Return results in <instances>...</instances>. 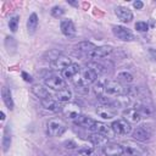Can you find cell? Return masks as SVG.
Wrapping results in <instances>:
<instances>
[{
    "label": "cell",
    "instance_id": "30bf717a",
    "mask_svg": "<svg viewBox=\"0 0 156 156\" xmlns=\"http://www.w3.org/2000/svg\"><path fill=\"white\" fill-rule=\"evenodd\" d=\"M151 130L147 126H139L132 132V136L138 141H147L151 139Z\"/></svg>",
    "mask_w": 156,
    "mask_h": 156
},
{
    "label": "cell",
    "instance_id": "7402d4cb",
    "mask_svg": "<svg viewBox=\"0 0 156 156\" xmlns=\"http://www.w3.org/2000/svg\"><path fill=\"white\" fill-rule=\"evenodd\" d=\"M32 93L37 98H39V100H43V99H46V98H50L51 96L49 94V90L46 88H44L43 85H40V84H34L32 87Z\"/></svg>",
    "mask_w": 156,
    "mask_h": 156
},
{
    "label": "cell",
    "instance_id": "484cf974",
    "mask_svg": "<svg viewBox=\"0 0 156 156\" xmlns=\"http://www.w3.org/2000/svg\"><path fill=\"white\" fill-rule=\"evenodd\" d=\"M11 128H10V124L9 126H6L5 127V129H4V136H2V141H1V144H2V150L6 152L7 150H9V147H10V145H11Z\"/></svg>",
    "mask_w": 156,
    "mask_h": 156
},
{
    "label": "cell",
    "instance_id": "f546056e",
    "mask_svg": "<svg viewBox=\"0 0 156 156\" xmlns=\"http://www.w3.org/2000/svg\"><path fill=\"white\" fill-rule=\"evenodd\" d=\"M5 48L7 49V52L9 54H13L16 51V48H17V43H16L15 38L6 37V39H5Z\"/></svg>",
    "mask_w": 156,
    "mask_h": 156
},
{
    "label": "cell",
    "instance_id": "d590c367",
    "mask_svg": "<svg viewBox=\"0 0 156 156\" xmlns=\"http://www.w3.org/2000/svg\"><path fill=\"white\" fill-rule=\"evenodd\" d=\"M63 145H65L66 149H74V147H77V144L73 140H66L63 143Z\"/></svg>",
    "mask_w": 156,
    "mask_h": 156
},
{
    "label": "cell",
    "instance_id": "2e32d148",
    "mask_svg": "<svg viewBox=\"0 0 156 156\" xmlns=\"http://www.w3.org/2000/svg\"><path fill=\"white\" fill-rule=\"evenodd\" d=\"M122 116H123V119H126L129 123H139L141 117H143L141 113L139 112V110H136L134 107L133 108H126L123 111Z\"/></svg>",
    "mask_w": 156,
    "mask_h": 156
},
{
    "label": "cell",
    "instance_id": "8fae6325",
    "mask_svg": "<svg viewBox=\"0 0 156 156\" xmlns=\"http://www.w3.org/2000/svg\"><path fill=\"white\" fill-rule=\"evenodd\" d=\"M60 29H61L62 34L65 37H67V38H74L77 35L76 26L72 22V20H69V18L61 20V22H60Z\"/></svg>",
    "mask_w": 156,
    "mask_h": 156
},
{
    "label": "cell",
    "instance_id": "6da1fadb",
    "mask_svg": "<svg viewBox=\"0 0 156 156\" xmlns=\"http://www.w3.org/2000/svg\"><path fill=\"white\" fill-rule=\"evenodd\" d=\"M98 79V74L90 68V67H85V68H82L80 72L72 79L73 84L76 88H79V87H89L90 84L95 83Z\"/></svg>",
    "mask_w": 156,
    "mask_h": 156
},
{
    "label": "cell",
    "instance_id": "d6a6232c",
    "mask_svg": "<svg viewBox=\"0 0 156 156\" xmlns=\"http://www.w3.org/2000/svg\"><path fill=\"white\" fill-rule=\"evenodd\" d=\"M18 20H20L18 16H12V17H10V20H9V27H10V29H11V32H16V30H17Z\"/></svg>",
    "mask_w": 156,
    "mask_h": 156
},
{
    "label": "cell",
    "instance_id": "4fadbf2b",
    "mask_svg": "<svg viewBox=\"0 0 156 156\" xmlns=\"http://www.w3.org/2000/svg\"><path fill=\"white\" fill-rule=\"evenodd\" d=\"M96 113L104 118V119H112L113 117L117 116V108L113 107L112 105H99L96 107Z\"/></svg>",
    "mask_w": 156,
    "mask_h": 156
},
{
    "label": "cell",
    "instance_id": "d6986e66",
    "mask_svg": "<svg viewBox=\"0 0 156 156\" xmlns=\"http://www.w3.org/2000/svg\"><path fill=\"white\" fill-rule=\"evenodd\" d=\"M73 122H74L77 126H80V127H84V128L89 129V128L95 123V119H93L91 117H88V116L80 113L79 116H77V117L73 119Z\"/></svg>",
    "mask_w": 156,
    "mask_h": 156
},
{
    "label": "cell",
    "instance_id": "44dd1931",
    "mask_svg": "<svg viewBox=\"0 0 156 156\" xmlns=\"http://www.w3.org/2000/svg\"><path fill=\"white\" fill-rule=\"evenodd\" d=\"M1 98H2V101L4 104L6 105V107L9 110H12L15 104H13V100H12V95H11V91L7 87H2L1 88Z\"/></svg>",
    "mask_w": 156,
    "mask_h": 156
},
{
    "label": "cell",
    "instance_id": "7c38bea8",
    "mask_svg": "<svg viewBox=\"0 0 156 156\" xmlns=\"http://www.w3.org/2000/svg\"><path fill=\"white\" fill-rule=\"evenodd\" d=\"M112 46L110 45H102V46H95V49H93L87 56L89 58H93V60H99V58H104L106 57L107 55H110L112 52Z\"/></svg>",
    "mask_w": 156,
    "mask_h": 156
},
{
    "label": "cell",
    "instance_id": "3957f363",
    "mask_svg": "<svg viewBox=\"0 0 156 156\" xmlns=\"http://www.w3.org/2000/svg\"><path fill=\"white\" fill-rule=\"evenodd\" d=\"M122 145L124 147V151L130 156H147L149 155L147 149L136 141L126 140V141H123Z\"/></svg>",
    "mask_w": 156,
    "mask_h": 156
},
{
    "label": "cell",
    "instance_id": "d4e9b609",
    "mask_svg": "<svg viewBox=\"0 0 156 156\" xmlns=\"http://www.w3.org/2000/svg\"><path fill=\"white\" fill-rule=\"evenodd\" d=\"M38 22H39L38 16H37V13L33 12V13L28 17V20H27V30H28L29 34H33V33L37 30Z\"/></svg>",
    "mask_w": 156,
    "mask_h": 156
},
{
    "label": "cell",
    "instance_id": "1f68e13d",
    "mask_svg": "<svg viewBox=\"0 0 156 156\" xmlns=\"http://www.w3.org/2000/svg\"><path fill=\"white\" fill-rule=\"evenodd\" d=\"M63 15H65V9L63 7H61V6H54L51 9V16L52 17L58 18V17H61Z\"/></svg>",
    "mask_w": 156,
    "mask_h": 156
},
{
    "label": "cell",
    "instance_id": "ba28073f",
    "mask_svg": "<svg viewBox=\"0 0 156 156\" xmlns=\"http://www.w3.org/2000/svg\"><path fill=\"white\" fill-rule=\"evenodd\" d=\"M112 33L117 39H119L122 41H132V40H134V34L128 28H126L123 26H113L112 27Z\"/></svg>",
    "mask_w": 156,
    "mask_h": 156
},
{
    "label": "cell",
    "instance_id": "836d02e7",
    "mask_svg": "<svg viewBox=\"0 0 156 156\" xmlns=\"http://www.w3.org/2000/svg\"><path fill=\"white\" fill-rule=\"evenodd\" d=\"M93 91H94V94L99 98V96H101L102 94H104V83H100V82H98L95 85H94V88H93Z\"/></svg>",
    "mask_w": 156,
    "mask_h": 156
},
{
    "label": "cell",
    "instance_id": "52a82bcc",
    "mask_svg": "<svg viewBox=\"0 0 156 156\" xmlns=\"http://www.w3.org/2000/svg\"><path fill=\"white\" fill-rule=\"evenodd\" d=\"M111 127L116 135H127L132 132V126L126 119H116L112 122Z\"/></svg>",
    "mask_w": 156,
    "mask_h": 156
},
{
    "label": "cell",
    "instance_id": "8992f818",
    "mask_svg": "<svg viewBox=\"0 0 156 156\" xmlns=\"http://www.w3.org/2000/svg\"><path fill=\"white\" fill-rule=\"evenodd\" d=\"M44 84H45L46 87H49V88L56 90V91L67 88L66 79H63L62 77L56 76V74H50V76H48V77L44 79Z\"/></svg>",
    "mask_w": 156,
    "mask_h": 156
},
{
    "label": "cell",
    "instance_id": "277c9868",
    "mask_svg": "<svg viewBox=\"0 0 156 156\" xmlns=\"http://www.w3.org/2000/svg\"><path fill=\"white\" fill-rule=\"evenodd\" d=\"M104 94L108 96H119L124 95V87L118 80L106 79L104 82Z\"/></svg>",
    "mask_w": 156,
    "mask_h": 156
},
{
    "label": "cell",
    "instance_id": "7a4b0ae2",
    "mask_svg": "<svg viewBox=\"0 0 156 156\" xmlns=\"http://www.w3.org/2000/svg\"><path fill=\"white\" fill-rule=\"evenodd\" d=\"M67 130V124L62 118H51L46 123V132L50 136H61Z\"/></svg>",
    "mask_w": 156,
    "mask_h": 156
},
{
    "label": "cell",
    "instance_id": "f35d334b",
    "mask_svg": "<svg viewBox=\"0 0 156 156\" xmlns=\"http://www.w3.org/2000/svg\"><path fill=\"white\" fill-rule=\"evenodd\" d=\"M0 116H1L0 118H1L2 121H4V119H5V113H4V112H1V113H0Z\"/></svg>",
    "mask_w": 156,
    "mask_h": 156
},
{
    "label": "cell",
    "instance_id": "e0dca14e",
    "mask_svg": "<svg viewBox=\"0 0 156 156\" xmlns=\"http://www.w3.org/2000/svg\"><path fill=\"white\" fill-rule=\"evenodd\" d=\"M115 13L116 16L122 21V22H130L133 20V13L128 7L124 6H117L115 9Z\"/></svg>",
    "mask_w": 156,
    "mask_h": 156
},
{
    "label": "cell",
    "instance_id": "ffe728a7",
    "mask_svg": "<svg viewBox=\"0 0 156 156\" xmlns=\"http://www.w3.org/2000/svg\"><path fill=\"white\" fill-rule=\"evenodd\" d=\"M73 95H72V91L68 89V88H65L62 90H58L56 91L55 94V99L58 101V102H69L72 100Z\"/></svg>",
    "mask_w": 156,
    "mask_h": 156
},
{
    "label": "cell",
    "instance_id": "74e56055",
    "mask_svg": "<svg viewBox=\"0 0 156 156\" xmlns=\"http://www.w3.org/2000/svg\"><path fill=\"white\" fill-rule=\"evenodd\" d=\"M22 77H23V79H24L26 82H29V83L32 82V77H30L27 72H22Z\"/></svg>",
    "mask_w": 156,
    "mask_h": 156
},
{
    "label": "cell",
    "instance_id": "9c48e42d",
    "mask_svg": "<svg viewBox=\"0 0 156 156\" xmlns=\"http://www.w3.org/2000/svg\"><path fill=\"white\" fill-rule=\"evenodd\" d=\"M124 147L122 144L117 143H107L102 147V154L105 156H122L124 154Z\"/></svg>",
    "mask_w": 156,
    "mask_h": 156
},
{
    "label": "cell",
    "instance_id": "cb8c5ba5",
    "mask_svg": "<svg viewBox=\"0 0 156 156\" xmlns=\"http://www.w3.org/2000/svg\"><path fill=\"white\" fill-rule=\"evenodd\" d=\"M73 48H74L76 51H79V52H83V54L88 55L93 49H95V45L90 41H80V43L76 44Z\"/></svg>",
    "mask_w": 156,
    "mask_h": 156
},
{
    "label": "cell",
    "instance_id": "ac0fdd59",
    "mask_svg": "<svg viewBox=\"0 0 156 156\" xmlns=\"http://www.w3.org/2000/svg\"><path fill=\"white\" fill-rule=\"evenodd\" d=\"M80 66L78 65V63H72L71 66H68L67 68H65L63 71H62V78L63 79H69V80H72L79 72H80Z\"/></svg>",
    "mask_w": 156,
    "mask_h": 156
},
{
    "label": "cell",
    "instance_id": "5b68a950",
    "mask_svg": "<svg viewBox=\"0 0 156 156\" xmlns=\"http://www.w3.org/2000/svg\"><path fill=\"white\" fill-rule=\"evenodd\" d=\"M89 130L93 132V133L101 134V135L106 136L107 139H112V138L116 136L115 132L112 130V127L108 126V124H106V123H104V122H98V121H95V123L89 128Z\"/></svg>",
    "mask_w": 156,
    "mask_h": 156
},
{
    "label": "cell",
    "instance_id": "8d00e7d4",
    "mask_svg": "<svg viewBox=\"0 0 156 156\" xmlns=\"http://www.w3.org/2000/svg\"><path fill=\"white\" fill-rule=\"evenodd\" d=\"M133 6H134L135 9H138V10H140V9H143L144 4H143L141 1H139V0H136V1H134V2H133Z\"/></svg>",
    "mask_w": 156,
    "mask_h": 156
},
{
    "label": "cell",
    "instance_id": "9a60e30c",
    "mask_svg": "<svg viewBox=\"0 0 156 156\" xmlns=\"http://www.w3.org/2000/svg\"><path fill=\"white\" fill-rule=\"evenodd\" d=\"M40 104H41V106H43L45 110H48V111H50V112H60V111L63 110V107L60 105V102H58L56 99H52L51 96L40 100Z\"/></svg>",
    "mask_w": 156,
    "mask_h": 156
},
{
    "label": "cell",
    "instance_id": "f1b7e54d",
    "mask_svg": "<svg viewBox=\"0 0 156 156\" xmlns=\"http://www.w3.org/2000/svg\"><path fill=\"white\" fill-rule=\"evenodd\" d=\"M117 80L121 83H126V84H129V83H132L133 80H134V77H133V74L130 73V72H128V71H121V72H118L117 73Z\"/></svg>",
    "mask_w": 156,
    "mask_h": 156
},
{
    "label": "cell",
    "instance_id": "e575fe53",
    "mask_svg": "<svg viewBox=\"0 0 156 156\" xmlns=\"http://www.w3.org/2000/svg\"><path fill=\"white\" fill-rule=\"evenodd\" d=\"M135 29L139 30V32H147L149 24L146 22H136L135 23Z\"/></svg>",
    "mask_w": 156,
    "mask_h": 156
},
{
    "label": "cell",
    "instance_id": "4316f807",
    "mask_svg": "<svg viewBox=\"0 0 156 156\" xmlns=\"http://www.w3.org/2000/svg\"><path fill=\"white\" fill-rule=\"evenodd\" d=\"M74 156H98V152L93 146H80Z\"/></svg>",
    "mask_w": 156,
    "mask_h": 156
},
{
    "label": "cell",
    "instance_id": "4dcf8cb0",
    "mask_svg": "<svg viewBox=\"0 0 156 156\" xmlns=\"http://www.w3.org/2000/svg\"><path fill=\"white\" fill-rule=\"evenodd\" d=\"M88 67H90L98 76H100V74H102V73L106 72V68L104 67V65H101V63H99V62H90V63L88 65Z\"/></svg>",
    "mask_w": 156,
    "mask_h": 156
},
{
    "label": "cell",
    "instance_id": "83f0119b",
    "mask_svg": "<svg viewBox=\"0 0 156 156\" xmlns=\"http://www.w3.org/2000/svg\"><path fill=\"white\" fill-rule=\"evenodd\" d=\"M63 111H65V113L67 115V117H68L69 119H72V121H73L77 116L80 115L79 107H77V105H74V104H71V105L63 107Z\"/></svg>",
    "mask_w": 156,
    "mask_h": 156
},
{
    "label": "cell",
    "instance_id": "603a6c76",
    "mask_svg": "<svg viewBox=\"0 0 156 156\" xmlns=\"http://www.w3.org/2000/svg\"><path fill=\"white\" fill-rule=\"evenodd\" d=\"M108 139L106 138V136H104V135H101V134H98V133H93L90 136H89V141L94 145V146H101V147H104L108 141H107Z\"/></svg>",
    "mask_w": 156,
    "mask_h": 156
},
{
    "label": "cell",
    "instance_id": "5bb4252c",
    "mask_svg": "<svg viewBox=\"0 0 156 156\" xmlns=\"http://www.w3.org/2000/svg\"><path fill=\"white\" fill-rule=\"evenodd\" d=\"M73 62H72V60L68 57V56H65V55H58V56H56L51 62H50V65H51V67L52 68H55V69H60V71H63L65 68H67L68 66H71Z\"/></svg>",
    "mask_w": 156,
    "mask_h": 156
}]
</instances>
